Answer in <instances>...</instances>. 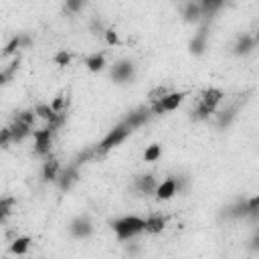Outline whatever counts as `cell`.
Instances as JSON below:
<instances>
[{
	"label": "cell",
	"mask_w": 259,
	"mask_h": 259,
	"mask_svg": "<svg viewBox=\"0 0 259 259\" xmlns=\"http://www.w3.org/2000/svg\"><path fill=\"white\" fill-rule=\"evenodd\" d=\"M152 115H154V113H152V109H150V107H146V105H142V107H138V109L130 111V113H127V117H125L123 121L130 125V130H136V127L144 125Z\"/></svg>",
	"instance_id": "obj_8"
},
{
	"label": "cell",
	"mask_w": 259,
	"mask_h": 259,
	"mask_svg": "<svg viewBox=\"0 0 259 259\" xmlns=\"http://www.w3.org/2000/svg\"><path fill=\"white\" fill-rule=\"evenodd\" d=\"M249 249H251V251H259V231L251 237V241H249Z\"/></svg>",
	"instance_id": "obj_33"
},
{
	"label": "cell",
	"mask_w": 259,
	"mask_h": 259,
	"mask_svg": "<svg viewBox=\"0 0 259 259\" xmlns=\"http://www.w3.org/2000/svg\"><path fill=\"white\" fill-rule=\"evenodd\" d=\"M53 134L49 127H42V130H34L32 132V140H34V154L36 156H49L51 152V144H53Z\"/></svg>",
	"instance_id": "obj_5"
},
{
	"label": "cell",
	"mask_w": 259,
	"mask_h": 259,
	"mask_svg": "<svg viewBox=\"0 0 259 259\" xmlns=\"http://www.w3.org/2000/svg\"><path fill=\"white\" fill-rule=\"evenodd\" d=\"M103 34H105V42L107 45H119V36H117V32L113 28H105Z\"/></svg>",
	"instance_id": "obj_31"
},
{
	"label": "cell",
	"mask_w": 259,
	"mask_h": 259,
	"mask_svg": "<svg viewBox=\"0 0 259 259\" xmlns=\"http://www.w3.org/2000/svg\"><path fill=\"white\" fill-rule=\"evenodd\" d=\"M164 227H166V217H162V214H150L146 219V233H150V235L162 233Z\"/></svg>",
	"instance_id": "obj_18"
},
{
	"label": "cell",
	"mask_w": 259,
	"mask_h": 259,
	"mask_svg": "<svg viewBox=\"0 0 259 259\" xmlns=\"http://www.w3.org/2000/svg\"><path fill=\"white\" fill-rule=\"evenodd\" d=\"M69 233L75 237V239H87L93 235V223L89 221L87 214H79L71 221L69 225Z\"/></svg>",
	"instance_id": "obj_6"
},
{
	"label": "cell",
	"mask_w": 259,
	"mask_h": 259,
	"mask_svg": "<svg viewBox=\"0 0 259 259\" xmlns=\"http://www.w3.org/2000/svg\"><path fill=\"white\" fill-rule=\"evenodd\" d=\"M217 113V109H210L208 105H204L200 99H198V103H196V107L192 109V119H208L210 115H214Z\"/></svg>",
	"instance_id": "obj_21"
},
{
	"label": "cell",
	"mask_w": 259,
	"mask_h": 259,
	"mask_svg": "<svg viewBox=\"0 0 259 259\" xmlns=\"http://www.w3.org/2000/svg\"><path fill=\"white\" fill-rule=\"evenodd\" d=\"M10 142H12V132H10V127H4L2 134H0V146L2 148H8Z\"/></svg>",
	"instance_id": "obj_32"
},
{
	"label": "cell",
	"mask_w": 259,
	"mask_h": 259,
	"mask_svg": "<svg viewBox=\"0 0 259 259\" xmlns=\"http://www.w3.org/2000/svg\"><path fill=\"white\" fill-rule=\"evenodd\" d=\"M134 73H136V65L130 59H119L111 67V79L115 83H127V81H132L134 79Z\"/></svg>",
	"instance_id": "obj_4"
},
{
	"label": "cell",
	"mask_w": 259,
	"mask_h": 259,
	"mask_svg": "<svg viewBox=\"0 0 259 259\" xmlns=\"http://www.w3.org/2000/svg\"><path fill=\"white\" fill-rule=\"evenodd\" d=\"M16 49H20V34H16V36H12V38L8 40V45H6V47H4V51H2V57L12 55Z\"/></svg>",
	"instance_id": "obj_28"
},
{
	"label": "cell",
	"mask_w": 259,
	"mask_h": 259,
	"mask_svg": "<svg viewBox=\"0 0 259 259\" xmlns=\"http://www.w3.org/2000/svg\"><path fill=\"white\" fill-rule=\"evenodd\" d=\"M221 6H223V2H221V0H202V2H200L202 16H206V18H208V16H212Z\"/></svg>",
	"instance_id": "obj_23"
},
{
	"label": "cell",
	"mask_w": 259,
	"mask_h": 259,
	"mask_svg": "<svg viewBox=\"0 0 259 259\" xmlns=\"http://www.w3.org/2000/svg\"><path fill=\"white\" fill-rule=\"evenodd\" d=\"M178 192V186H176V176H168L166 180H162L158 184V190H156V198L158 200H170L174 194Z\"/></svg>",
	"instance_id": "obj_13"
},
{
	"label": "cell",
	"mask_w": 259,
	"mask_h": 259,
	"mask_svg": "<svg viewBox=\"0 0 259 259\" xmlns=\"http://www.w3.org/2000/svg\"><path fill=\"white\" fill-rule=\"evenodd\" d=\"M30 243H32L30 237H16V239L12 241V245H10V253H14V255H24V253L28 251Z\"/></svg>",
	"instance_id": "obj_20"
},
{
	"label": "cell",
	"mask_w": 259,
	"mask_h": 259,
	"mask_svg": "<svg viewBox=\"0 0 259 259\" xmlns=\"http://www.w3.org/2000/svg\"><path fill=\"white\" fill-rule=\"evenodd\" d=\"M85 67L91 71V73H99V71H103V67H105V53H93V55H89V57H85Z\"/></svg>",
	"instance_id": "obj_19"
},
{
	"label": "cell",
	"mask_w": 259,
	"mask_h": 259,
	"mask_svg": "<svg viewBox=\"0 0 259 259\" xmlns=\"http://www.w3.org/2000/svg\"><path fill=\"white\" fill-rule=\"evenodd\" d=\"M134 186H136L138 192H142V194H146V196H152V194H156V190H158V180L154 178V174H142V176L136 178Z\"/></svg>",
	"instance_id": "obj_11"
},
{
	"label": "cell",
	"mask_w": 259,
	"mask_h": 259,
	"mask_svg": "<svg viewBox=\"0 0 259 259\" xmlns=\"http://www.w3.org/2000/svg\"><path fill=\"white\" fill-rule=\"evenodd\" d=\"M186 97V91H170L166 97H162L160 101H154L150 103V109L154 115H162L166 111H174Z\"/></svg>",
	"instance_id": "obj_3"
},
{
	"label": "cell",
	"mask_w": 259,
	"mask_h": 259,
	"mask_svg": "<svg viewBox=\"0 0 259 259\" xmlns=\"http://www.w3.org/2000/svg\"><path fill=\"white\" fill-rule=\"evenodd\" d=\"M10 132H12V142H22L26 136H32V127L30 125H26V123H22V121H18V119H14L12 121V125H10Z\"/></svg>",
	"instance_id": "obj_17"
},
{
	"label": "cell",
	"mask_w": 259,
	"mask_h": 259,
	"mask_svg": "<svg viewBox=\"0 0 259 259\" xmlns=\"http://www.w3.org/2000/svg\"><path fill=\"white\" fill-rule=\"evenodd\" d=\"M12 204H14V198H10V196H4L0 200V221H6V217L10 214Z\"/></svg>",
	"instance_id": "obj_27"
},
{
	"label": "cell",
	"mask_w": 259,
	"mask_h": 259,
	"mask_svg": "<svg viewBox=\"0 0 259 259\" xmlns=\"http://www.w3.org/2000/svg\"><path fill=\"white\" fill-rule=\"evenodd\" d=\"M223 97H225V93H223L219 87H206V89L200 93V101H202L204 105H208L210 109H217V105L223 101Z\"/></svg>",
	"instance_id": "obj_14"
},
{
	"label": "cell",
	"mask_w": 259,
	"mask_h": 259,
	"mask_svg": "<svg viewBox=\"0 0 259 259\" xmlns=\"http://www.w3.org/2000/svg\"><path fill=\"white\" fill-rule=\"evenodd\" d=\"M55 63H57L59 67H67V65L71 63V53H67V51H59V53L55 55Z\"/></svg>",
	"instance_id": "obj_30"
},
{
	"label": "cell",
	"mask_w": 259,
	"mask_h": 259,
	"mask_svg": "<svg viewBox=\"0 0 259 259\" xmlns=\"http://www.w3.org/2000/svg\"><path fill=\"white\" fill-rule=\"evenodd\" d=\"M34 113H36V117H40V119H45V121H53L55 119V111H53V107L51 105H47V103H36L34 105Z\"/></svg>",
	"instance_id": "obj_22"
},
{
	"label": "cell",
	"mask_w": 259,
	"mask_h": 259,
	"mask_svg": "<svg viewBox=\"0 0 259 259\" xmlns=\"http://www.w3.org/2000/svg\"><path fill=\"white\" fill-rule=\"evenodd\" d=\"M182 16L186 22H200L202 18V10H200V2H186L180 6Z\"/></svg>",
	"instance_id": "obj_15"
},
{
	"label": "cell",
	"mask_w": 259,
	"mask_h": 259,
	"mask_svg": "<svg viewBox=\"0 0 259 259\" xmlns=\"http://www.w3.org/2000/svg\"><path fill=\"white\" fill-rule=\"evenodd\" d=\"M160 156H162L160 144H150V146L146 148V152H144V162H156Z\"/></svg>",
	"instance_id": "obj_25"
},
{
	"label": "cell",
	"mask_w": 259,
	"mask_h": 259,
	"mask_svg": "<svg viewBox=\"0 0 259 259\" xmlns=\"http://www.w3.org/2000/svg\"><path fill=\"white\" fill-rule=\"evenodd\" d=\"M206 40H208V26L202 24V28L190 38V42H188V51H190L194 57H200V55L204 53V49H206Z\"/></svg>",
	"instance_id": "obj_9"
},
{
	"label": "cell",
	"mask_w": 259,
	"mask_h": 259,
	"mask_svg": "<svg viewBox=\"0 0 259 259\" xmlns=\"http://www.w3.org/2000/svg\"><path fill=\"white\" fill-rule=\"evenodd\" d=\"M257 45H255V38H253V34H241L239 38H237V42H235V55H249L253 49H255Z\"/></svg>",
	"instance_id": "obj_16"
},
{
	"label": "cell",
	"mask_w": 259,
	"mask_h": 259,
	"mask_svg": "<svg viewBox=\"0 0 259 259\" xmlns=\"http://www.w3.org/2000/svg\"><path fill=\"white\" fill-rule=\"evenodd\" d=\"M30 45H32V38H30L28 34L20 32V49H26V47H30Z\"/></svg>",
	"instance_id": "obj_34"
},
{
	"label": "cell",
	"mask_w": 259,
	"mask_h": 259,
	"mask_svg": "<svg viewBox=\"0 0 259 259\" xmlns=\"http://www.w3.org/2000/svg\"><path fill=\"white\" fill-rule=\"evenodd\" d=\"M111 229L115 231V235H117L119 241H127L132 237H136L138 233L146 231V221L140 219V217L130 214V217H121V219L113 221L111 223Z\"/></svg>",
	"instance_id": "obj_1"
},
{
	"label": "cell",
	"mask_w": 259,
	"mask_h": 259,
	"mask_svg": "<svg viewBox=\"0 0 259 259\" xmlns=\"http://www.w3.org/2000/svg\"><path fill=\"white\" fill-rule=\"evenodd\" d=\"M130 134H132V130H130V125H127L125 121L117 123V125L111 127L109 134L99 142V146L95 148V152H97V154H105V152H109L111 148H115V146H119L121 142H125V138H127Z\"/></svg>",
	"instance_id": "obj_2"
},
{
	"label": "cell",
	"mask_w": 259,
	"mask_h": 259,
	"mask_svg": "<svg viewBox=\"0 0 259 259\" xmlns=\"http://www.w3.org/2000/svg\"><path fill=\"white\" fill-rule=\"evenodd\" d=\"M51 107H53V111H55V113H63V111H67V109H65V95H63V93H59V95L53 99Z\"/></svg>",
	"instance_id": "obj_29"
},
{
	"label": "cell",
	"mask_w": 259,
	"mask_h": 259,
	"mask_svg": "<svg viewBox=\"0 0 259 259\" xmlns=\"http://www.w3.org/2000/svg\"><path fill=\"white\" fill-rule=\"evenodd\" d=\"M14 119H18V121H22V123H26V125L32 127V123L36 119V113H34V109H20V111H16Z\"/></svg>",
	"instance_id": "obj_24"
},
{
	"label": "cell",
	"mask_w": 259,
	"mask_h": 259,
	"mask_svg": "<svg viewBox=\"0 0 259 259\" xmlns=\"http://www.w3.org/2000/svg\"><path fill=\"white\" fill-rule=\"evenodd\" d=\"M247 206H249V219L259 221V194L247 198Z\"/></svg>",
	"instance_id": "obj_26"
},
{
	"label": "cell",
	"mask_w": 259,
	"mask_h": 259,
	"mask_svg": "<svg viewBox=\"0 0 259 259\" xmlns=\"http://www.w3.org/2000/svg\"><path fill=\"white\" fill-rule=\"evenodd\" d=\"M79 164H75V162H71V164H67L63 170H61V176H59V188L61 190H69L77 180H79Z\"/></svg>",
	"instance_id": "obj_7"
},
{
	"label": "cell",
	"mask_w": 259,
	"mask_h": 259,
	"mask_svg": "<svg viewBox=\"0 0 259 259\" xmlns=\"http://www.w3.org/2000/svg\"><path fill=\"white\" fill-rule=\"evenodd\" d=\"M61 164L55 156H47L45 162H42V180L45 182H57L59 176H61Z\"/></svg>",
	"instance_id": "obj_10"
},
{
	"label": "cell",
	"mask_w": 259,
	"mask_h": 259,
	"mask_svg": "<svg viewBox=\"0 0 259 259\" xmlns=\"http://www.w3.org/2000/svg\"><path fill=\"white\" fill-rule=\"evenodd\" d=\"M223 217H227V219H249L247 198H237L233 204H229V206L225 208Z\"/></svg>",
	"instance_id": "obj_12"
},
{
	"label": "cell",
	"mask_w": 259,
	"mask_h": 259,
	"mask_svg": "<svg viewBox=\"0 0 259 259\" xmlns=\"http://www.w3.org/2000/svg\"><path fill=\"white\" fill-rule=\"evenodd\" d=\"M253 38H255V45H259V30L253 34Z\"/></svg>",
	"instance_id": "obj_36"
},
{
	"label": "cell",
	"mask_w": 259,
	"mask_h": 259,
	"mask_svg": "<svg viewBox=\"0 0 259 259\" xmlns=\"http://www.w3.org/2000/svg\"><path fill=\"white\" fill-rule=\"evenodd\" d=\"M65 6H67L69 10H75V12H77V10L83 8V2H73V0H69V2H65Z\"/></svg>",
	"instance_id": "obj_35"
}]
</instances>
